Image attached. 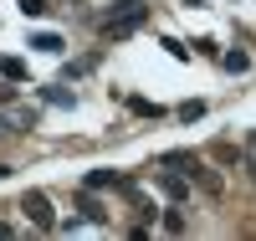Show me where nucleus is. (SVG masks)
<instances>
[{
	"mask_svg": "<svg viewBox=\"0 0 256 241\" xmlns=\"http://www.w3.org/2000/svg\"><path fill=\"white\" fill-rule=\"evenodd\" d=\"M144 21H148V0H113V6L102 11V36L123 41V36H134Z\"/></svg>",
	"mask_w": 256,
	"mask_h": 241,
	"instance_id": "1",
	"label": "nucleus"
},
{
	"mask_svg": "<svg viewBox=\"0 0 256 241\" xmlns=\"http://www.w3.org/2000/svg\"><path fill=\"white\" fill-rule=\"evenodd\" d=\"M164 164H184V180H195L205 195H220V174H216V169H205L195 154H190V149H169Z\"/></svg>",
	"mask_w": 256,
	"mask_h": 241,
	"instance_id": "2",
	"label": "nucleus"
},
{
	"mask_svg": "<svg viewBox=\"0 0 256 241\" xmlns=\"http://www.w3.org/2000/svg\"><path fill=\"white\" fill-rule=\"evenodd\" d=\"M20 210H26L31 221L41 226V231H56V215H52V200H46V195H41V190H26V195H20Z\"/></svg>",
	"mask_w": 256,
	"mask_h": 241,
	"instance_id": "3",
	"label": "nucleus"
},
{
	"mask_svg": "<svg viewBox=\"0 0 256 241\" xmlns=\"http://www.w3.org/2000/svg\"><path fill=\"white\" fill-rule=\"evenodd\" d=\"M77 210H82V221H92V226H108V210H102L98 200H92V190L82 185V195H77Z\"/></svg>",
	"mask_w": 256,
	"mask_h": 241,
	"instance_id": "4",
	"label": "nucleus"
},
{
	"mask_svg": "<svg viewBox=\"0 0 256 241\" xmlns=\"http://www.w3.org/2000/svg\"><path fill=\"white\" fill-rule=\"evenodd\" d=\"M159 190H164L174 205H184V200H190V180H180V174H169V169L159 174Z\"/></svg>",
	"mask_w": 256,
	"mask_h": 241,
	"instance_id": "5",
	"label": "nucleus"
},
{
	"mask_svg": "<svg viewBox=\"0 0 256 241\" xmlns=\"http://www.w3.org/2000/svg\"><path fill=\"white\" fill-rule=\"evenodd\" d=\"M82 185H88V190H108V185H113V190H118V185H123V174H118V169H92Z\"/></svg>",
	"mask_w": 256,
	"mask_h": 241,
	"instance_id": "6",
	"label": "nucleus"
},
{
	"mask_svg": "<svg viewBox=\"0 0 256 241\" xmlns=\"http://www.w3.org/2000/svg\"><path fill=\"white\" fill-rule=\"evenodd\" d=\"M0 77H6V82H26L31 72H26V62H20V57H0Z\"/></svg>",
	"mask_w": 256,
	"mask_h": 241,
	"instance_id": "7",
	"label": "nucleus"
},
{
	"mask_svg": "<svg viewBox=\"0 0 256 241\" xmlns=\"http://www.w3.org/2000/svg\"><path fill=\"white\" fill-rule=\"evenodd\" d=\"M31 47H36V52H52V57H56V52H62V36H56V31H36V36H31Z\"/></svg>",
	"mask_w": 256,
	"mask_h": 241,
	"instance_id": "8",
	"label": "nucleus"
},
{
	"mask_svg": "<svg viewBox=\"0 0 256 241\" xmlns=\"http://www.w3.org/2000/svg\"><path fill=\"white\" fill-rule=\"evenodd\" d=\"M41 98L56 103V108H72V103H77V93H67V87H41Z\"/></svg>",
	"mask_w": 256,
	"mask_h": 241,
	"instance_id": "9",
	"label": "nucleus"
},
{
	"mask_svg": "<svg viewBox=\"0 0 256 241\" xmlns=\"http://www.w3.org/2000/svg\"><path fill=\"white\" fill-rule=\"evenodd\" d=\"M210 154H216L220 164H241V159H246V154H241V149H236V144H226V139H220L216 149H210Z\"/></svg>",
	"mask_w": 256,
	"mask_h": 241,
	"instance_id": "10",
	"label": "nucleus"
},
{
	"mask_svg": "<svg viewBox=\"0 0 256 241\" xmlns=\"http://www.w3.org/2000/svg\"><path fill=\"white\" fill-rule=\"evenodd\" d=\"M220 62H226V72H246V67H251V57H246V52H226Z\"/></svg>",
	"mask_w": 256,
	"mask_h": 241,
	"instance_id": "11",
	"label": "nucleus"
},
{
	"mask_svg": "<svg viewBox=\"0 0 256 241\" xmlns=\"http://www.w3.org/2000/svg\"><path fill=\"white\" fill-rule=\"evenodd\" d=\"M180 118H184V123H195V118H205V103H200V98H195V103H180Z\"/></svg>",
	"mask_w": 256,
	"mask_h": 241,
	"instance_id": "12",
	"label": "nucleus"
},
{
	"mask_svg": "<svg viewBox=\"0 0 256 241\" xmlns=\"http://www.w3.org/2000/svg\"><path fill=\"white\" fill-rule=\"evenodd\" d=\"M164 231L180 236V231H184V215H180V210H164Z\"/></svg>",
	"mask_w": 256,
	"mask_h": 241,
	"instance_id": "13",
	"label": "nucleus"
},
{
	"mask_svg": "<svg viewBox=\"0 0 256 241\" xmlns=\"http://www.w3.org/2000/svg\"><path fill=\"white\" fill-rule=\"evenodd\" d=\"M164 52H169V57H180V62L190 57V47H184V41H174V36H169V41H164Z\"/></svg>",
	"mask_w": 256,
	"mask_h": 241,
	"instance_id": "14",
	"label": "nucleus"
},
{
	"mask_svg": "<svg viewBox=\"0 0 256 241\" xmlns=\"http://www.w3.org/2000/svg\"><path fill=\"white\" fill-rule=\"evenodd\" d=\"M20 11H26V16H41V11H46V0H20Z\"/></svg>",
	"mask_w": 256,
	"mask_h": 241,
	"instance_id": "15",
	"label": "nucleus"
},
{
	"mask_svg": "<svg viewBox=\"0 0 256 241\" xmlns=\"http://www.w3.org/2000/svg\"><path fill=\"white\" fill-rule=\"evenodd\" d=\"M241 164H246V169H251V180H256V144H251V149H246V159H241Z\"/></svg>",
	"mask_w": 256,
	"mask_h": 241,
	"instance_id": "16",
	"label": "nucleus"
},
{
	"mask_svg": "<svg viewBox=\"0 0 256 241\" xmlns=\"http://www.w3.org/2000/svg\"><path fill=\"white\" fill-rule=\"evenodd\" d=\"M6 98H10V87H6V77H0V103H6Z\"/></svg>",
	"mask_w": 256,
	"mask_h": 241,
	"instance_id": "17",
	"label": "nucleus"
},
{
	"mask_svg": "<svg viewBox=\"0 0 256 241\" xmlns=\"http://www.w3.org/2000/svg\"><path fill=\"white\" fill-rule=\"evenodd\" d=\"M0 236H10V226H6V221H0Z\"/></svg>",
	"mask_w": 256,
	"mask_h": 241,
	"instance_id": "18",
	"label": "nucleus"
},
{
	"mask_svg": "<svg viewBox=\"0 0 256 241\" xmlns=\"http://www.w3.org/2000/svg\"><path fill=\"white\" fill-rule=\"evenodd\" d=\"M251 144H256V128H251Z\"/></svg>",
	"mask_w": 256,
	"mask_h": 241,
	"instance_id": "19",
	"label": "nucleus"
}]
</instances>
